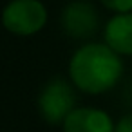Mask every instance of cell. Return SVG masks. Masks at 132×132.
I'll return each instance as SVG.
<instances>
[{"instance_id": "8992f818", "label": "cell", "mask_w": 132, "mask_h": 132, "mask_svg": "<svg viewBox=\"0 0 132 132\" xmlns=\"http://www.w3.org/2000/svg\"><path fill=\"white\" fill-rule=\"evenodd\" d=\"M105 44L119 56H132V13L114 15L103 31Z\"/></svg>"}, {"instance_id": "5b68a950", "label": "cell", "mask_w": 132, "mask_h": 132, "mask_svg": "<svg viewBox=\"0 0 132 132\" xmlns=\"http://www.w3.org/2000/svg\"><path fill=\"white\" fill-rule=\"evenodd\" d=\"M62 125L63 132H114V121L110 116L94 107L74 109Z\"/></svg>"}, {"instance_id": "6da1fadb", "label": "cell", "mask_w": 132, "mask_h": 132, "mask_svg": "<svg viewBox=\"0 0 132 132\" xmlns=\"http://www.w3.org/2000/svg\"><path fill=\"white\" fill-rule=\"evenodd\" d=\"M72 85L87 94H103L116 87L123 76V62L107 44L81 45L69 62Z\"/></svg>"}, {"instance_id": "277c9868", "label": "cell", "mask_w": 132, "mask_h": 132, "mask_svg": "<svg viewBox=\"0 0 132 132\" xmlns=\"http://www.w3.org/2000/svg\"><path fill=\"white\" fill-rule=\"evenodd\" d=\"M60 22L65 35H69L71 38L83 40L96 33L100 26V16L92 4L76 0V2H71L63 7Z\"/></svg>"}, {"instance_id": "52a82bcc", "label": "cell", "mask_w": 132, "mask_h": 132, "mask_svg": "<svg viewBox=\"0 0 132 132\" xmlns=\"http://www.w3.org/2000/svg\"><path fill=\"white\" fill-rule=\"evenodd\" d=\"M100 2L114 13H132V0H100Z\"/></svg>"}, {"instance_id": "7a4b0ae2", "label": "cell", "mask_w": 132, "mask_h": 132, "mask_svg": "<svg viewBox=\"0 0 132 132\" xmlns=\"http://www.w3.org/2000/svg\"><path fill=\"white\" fill-rule=\"evenodd\" d=\"M47 22V11L40 0H13L2 11V24L7 31L29 36L38 33Z\"/></svg>"}, {"instance_id": "3957f363", "label": "cell", "mask_w": 132, "mask_h": 132, "mask_svg": "<svg viewBox=\"0 0 132 132\" xmlns=\"http://www.w3.org/2000/svg\"><path fill=\"white\" fill-rule=\"evenodd\" d=\"M76 94L69 81L62 78H54L44 85L38 96V109L42 118L51 123L58 125L63 123L65 118L76 109Z\"/></svg>"}, {"instance_id": "ba28073f", "label": "cell", "mask_w": 132, "mask_h": 132, "mask_svg": "<svg viewBox=\"0 0 132 132\" xmlns=\"http://www.w3.org/2000/svg\"><path fill=\"white\" fill-rule=\"evenodd\" d=\"M114 132H132V112L125 114L118 123H114Z\"/></svg>"}]
</instances>
